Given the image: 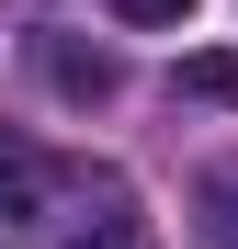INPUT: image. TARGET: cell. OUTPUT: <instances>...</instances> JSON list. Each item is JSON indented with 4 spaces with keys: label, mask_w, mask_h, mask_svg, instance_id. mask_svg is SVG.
Segmentation results:
<instances>
[{
    "label": "cell",
    "mask_w": 238,
    "mask_h": 249,
    "mask_svg": "<svg viewBox=\"0 0 238 249\" xmlns=\"http://www.w3.org/2000/svg\"><path fill=\"white\" fill-rule=\"evenodd\" d=\"M102 12H125V23H182L193 0H102Z\"/></svg>",
    "instance_id": "obj_6"
},
{
    "label": "cell",
    "mask_w": 238,
    "mask_h": 249,
    "mask_svg": "<svg viewBox=\"0 0 238 249\" xmlns=\"http://www.w3.org/2000/svg\"><path fill=\"white\" fill-rule=\"evenodd\" d=\"M46 79H57L68 102H102V91H113V57H102V46H46Z\"/></svg>",
    "instance_id": "obj_3"
},
{
    "label": "cell",
    "mask_w": 238,
    "mask_h": 249,
    "mask_svg": "<svg viewBox=\"0 0 238 249\" xmlns=\"http://www.w3.org/2000/svg\"><path fill=\"white\" fill-rule=\"evenodd\" d=\"M182 91L193 102H238V57H182Z\"/></svg>",
    "instance_id": "obj_4"
},
{
    "label": "cell",
    "mask_w": 238,
    "mask_h": 249,
    "mask_svg": "<svg viewBox=\"0 0 238 249\" xmlns=\"http://www.w3.org/2000/svg\"><path fill=\"white\" fill-rule=\"evenodd\" d=\"M46 227H57V249H147V215H136V193L113 170H68Z\"/></svg>",
    "instance_id": "obj_1"
},
{
    "label": "cell",
    "mask_w": 238,
    "mask_h": 249,
    "mask_svg": "<svg viewBox=\"0 0 238 249\" xmlns=\"http://www.w3.org/2000/svg\"><path fill=\"white\" fill-rule=\"evenodd\" d=\"M204 227L238 249V170H216V181H204Z\"/></svg>",
    "instance_id": "obj_5"
},
{
    "label": "cell",
    "mask_w": 238,
    "mask_h": 249,
    "mask_svg": "<svg viewBox=\"0 0 238 249\" xmlns=\"http://www.w3.org/2000/svg\"><path fill=\"white\" fill-rule=\"evenodd\" d=\"M57 181H68V159H46L23 124H0V227H46Z\"/></svg>",
    "instance_id": "obj_2"
}]
</instances>
